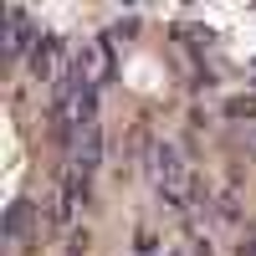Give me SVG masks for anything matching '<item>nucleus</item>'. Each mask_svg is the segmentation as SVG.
<instances>
[{"label":"nucleus","instance_id":"1","mask_svg":"<svg viewBox=\"0 0 256 256\" xmlns=\"http://www.w3.org/2000/svg\"><path fill=\"white\" fill-rule=\"evenodd\" d=\"M148 174H154V184L164 190L169 200H184L190 190H195V180H190V164L180 159V148H169V144H159L154 154H148Z\"/></svg>","mask_w":256,"mask_h":256},{"label":"nucleus","instance_id":"2","mask_svg":"<svg viewBox=\"0 0 256 256\" xmlns=\"http://www.w3.org/2000/svg\"><path fill=\"white\" fill-rule=\"evenodd\" d=\"M6 20H10V36H6V56H10V62H16L20 52L31 56V52H36V41H41V36H36V26H31V16H26V10H10Z\"/></svg>","mask_w":256,"mask_h":256},{"label":"nucleus","instance_id":"3","mask_svg":"<svg viewBox=\"0 0 256 256\" xmlns=\"http://www.w3.org/2000/svg\"><path fill=\"white\" fill-rule=\"evenodd\" d=\"M56 62H62V41L56 36H41L36 52H31V77H56Z\"/></svg>","mask_w":256,"mask_h":256},{"label":"nucleus","instance_id":"4","mask_svg":"<svg viewBox=\"0 0 256 256\" xmlns=\"http://www.w3.org/2000/svg\"><path fill=\"white\" fill-rule=\"evenodd\" d=\"M98 154H102V134H98V128H88V134L77 138V154H72V164H77V169H88V174H92Z\"/></svg>","mask_w":256,"mask_h":256},{"label":"nucleus","instance_id":"5","mask_svg":"<svg viewBox=\"0 0 256 256\" xmlns=\"http://www.w3.org/2000/svg\"><path fill=\"white\" fill-rule=\"evenodd\" d=\"M62 184H67V200H88V169H77V164H72Z\"/></svg>","mask_w":256,"mask_h":256},{"label":"nucleus","instance_id":"6","mask_svg":"<svg viewBox=\"0 0 256 256\" xmlns=\"http://www.w3.org/2000/svg\"><path fill=\"white\" fill-rule=\"evenodd\" d=\"M226 113H230V118H256V98H230Z\"/></svg>","mask_w":256,"mask_h":256},{"label":"nucleus","instance_id":"7","mask_svg":"<svg viewBox=\"0 0 256 256\" xmlns=\"http://www.w3.org/2000/svg\"><path fill=\"white\" fill-rule=\"evenodd\" d=\"M241 256H256V236H251V241H241Z\"/></svg>","mask_w":256,"mask_h":256}]
</instances>
